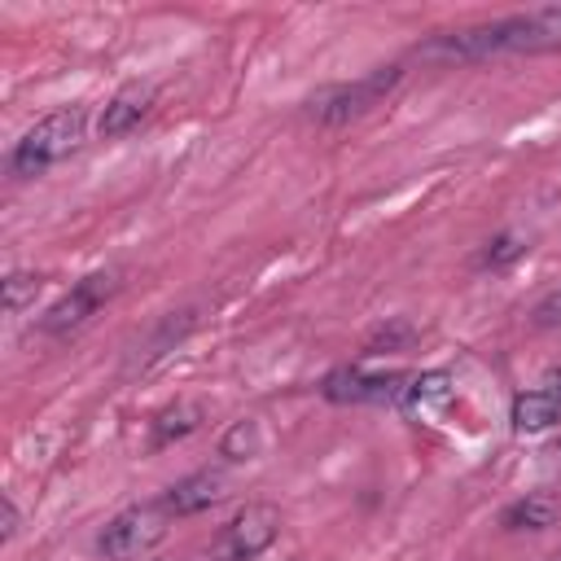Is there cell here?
Wrapping results in <instances>:
<instances>
[{"label":"cell","instance_id":"7402d4cb","mask_svg":"<svg viewBox=\"0 0 561 561\" xmlns=\"http://www.w3.org/2000/svg\"><path fill=\"white\" fill-rule=\"evenodd\" d=\"M548 561H561V552H557V557H548Z\"/></svg>","mask_w":561,"mask_h":561},{"label":"cell","instance_id":"9c48e42d","mask_svg":"<svg viewBox=\"0 0 561 561\" xmlns=\"http://www.w3.org/2000/svg\"><path fill=\"white\" fill-rule=\"evenodd\" d=\"M149 105H153V83H127V88H118L110 101H105V110H101V118H96V131H101V140H114V136H127L145 114H149Z\"/></svg>","mask_w":561,"mask_h":561},{"label":"cell","instance_id":"ac0fdd59","mask_svg":"<svg viewBox=\"0 0 561 561\" xmlns=\"http://www.w3.org/2000/svg\"><path fill=\"white\" fill-rule=\"evenodd\" d=\"M530 324H535V329H561V289H552V294H543V298L535 302Z\"/></svg>","mask_w":561,"mask_h":561},{"label":"cell","instance_id":"8992f818","mask_svg":"<svg viewBox=\"0 0 561 561\" xmlns=\"http://www.w3.org/2000/svg\"><path fill=\"white\" fill-rule=\"evenodd\" d=\"M276 535H280V513L272 504L254 500V504L237 508L232 522L219 530L215 561H254V557H263L276 543Z\"/></svg>","mask_w":561,"mask_h":561},{"label":"cell","instance_id":"44dd1931","mask_svg":"<svg viewBox=\"0 0 561 561\" xmlns=\"http://www.w3.org/2000/svg\"><path fill=\"white\" fill-rule=\"evenodd\" d=\"M158 561H175V557H158Z\"/></svg>","mask_w":561,"mask_h":561},{"label":"cell","instance_id":"ba28073f","mask_svg":"<svg viewBox=\"0 0 561 561\" xmlns=\"http://www.w3.org/2000/svg\"><path fill=\"white\" fill-rule=\"evenodd\" d=\"M224 495H228V473L224 469H197V473H188L162 491V508L171 517H193V513H206L210 504H219Z\"/></svg>","mask_w":561,"mask_h":561},{"label":"cell","instance_id":"6da1fadb","mask_svg":"<svg viewBox=\"0 0 561 561\" xmlns=\"http://www.w3.org/2000/svg\"><path fill=\"white\" fill-rule=\"evenodd\" d=\"M548 48H561V4L500 18V22H482V26H465V31H443L434 39H425L416 48V57H425V61H482V57H500V53H548Z\"/></svg>","mask_w":561,"mask_h":561},{"label":"cell","instance_id":"d6986e66","mask_svg":"<svg viewBox=\"0 0 561 561\" xmlns=\"http://www.w3.org/2000/svg\"><path fill=\"white\" fill-rule=\"evenodd\" d=\"M18 535V504L13 495H0V539H13Z\"/></svg>","mask_w":561,"mask_h":561},{"label":"cell","instance_id":"7a4b0ae2","mask_svg":"<svg viewBox=\"0 0 561 561\" xmlns=\"http://www.w3.org/2000/svg\"><path fill=\"white\" fill-rule=\"evenodd\" d=\"M83 123H88L83 105H66V110L39 118V123L13 145V153H9V171H13L18 180L44 175L48 167H57V162L83 140Z\"/></svg>","mask_w":561,"mask_h":561},{"label":"cell","instance_id":"30bf717a","mask_svg":"<svg viewBox=\"0 0 561 561\" xmlns=\"http://www.w3.org/2000/svg\"><path fill=\"white\" fill-rule=\"evenodd\" d=\"M451 394H456V377H451L447 368H430V373H416V377L403 381V390H399V408H403L408 416H425V412L447 408Z\"/></svg>","mask_w":561,"mask_h":561},{"label":"cell","instance_id":"e0dca14e","mask_svg":"<svg viewBox=\"0 0 561 561\" xmlns=\"http://www.w3.org/2000/svg\"><path fill=\"white\" fill-rule=\"evenodd\" d=\"M39 285H44V276H35V272H9L4 276V307H9V316H18L26 302H35Z\"/></svg>","mask_w":561,"mask_h":561},{"label":"cell","instance_id":"277c9868","mask_svg":"<svg viewBox=\"0 0 561 561\" xmlns=\"http://www.w3.org/2000/svg\"><path fill=\"white\" fill-rule=\"evenodd\" d=\"M167 522H171V513L162 508V500L158 504H131V508H123L118 517L105 522L96 548H101L105 561H136L140 552H149L153 543H162Z\"/></svg>","mask_w":561,"mask_h":561},{"label":"cell","instance_id":"7c38bea8","mask_svg":"<svg viewBox=\"0 0 561 561\" xmlns=\"http://www.w3.org/2000/svg\"><path fill=\"white\" fill-rule=\"evenodd\" d=\"M557 517H561V500L548 491H530L500 513V526L504 530H548V526H557Z\"/></svg>","mask_w":561,"mask_h":561},{"label":"cell","instance_id":"8fae6325","mask_svg":"<svg viewBox=\"0 0 561 561\" xmlns=\"http://www.w3.org/2000/svg\"><path fill=\"white\" fill-rule=\"evenodd\" d=\"M202 421H206V412H202L197 399H175V403H167V408L149 421V447H153V451H158V447H171V443L188 438Z\"/></svg>","mask_w":561,"mask_h":561},{"label":"cell","instance_id":"9a60e30c","mask_svg":"<svg viewBox=\"0 0 561 561\" xmlns=\"http://www.w3.org/2000/svg\"><path fill=\"white\" fill-rule=\"evenodd\" d=\"M259 447H263V430H259V421L254 416H241V421H232L228 430H224V438H219V456L224 460H254L259 456Z\"/></svg>","mask_w":561,"mask_h":561},{"label":"cell","instance_id":"2e32d148","mask_svg":"<svg viewBox=\"0 0 561 561\" xmlns=\"http://www.w3.org/2000/svg\"><path fill=\"white\" fill-rule=\"evenodd\" d=\"M416 342V324L412 320H403V316H394V320H386V324H377L368 337H364V355H386V351H403V346H412Z\"/></svg>","mask_w":561,"mask_h":561},{"label":"cell","instance_id":"52a82bcc","mask_svg":"<svg viewBox=\"0 0 561 561\" xmlns=\"http://www.w3.org/2000/svg\"><path fill=\"white\" fill-rule=\"evenodd\" d=\"M403 381H408L403 373H364L359 364H346L324 377L320 394L333 403H386V399H399Z\"/></svg>","mask_w":561,"mask_h":561},{"label":"cell","instance_id":"ffe728a7","mask_svg":"<svg viewBox=\"0 0 561 561\" xmlns=\"http://www.w3.org/2000/svg\"><path fill=\"white\" fill-rule=\"evenodd\" d=\"M543 390H548V394H552V399L561 403V368H552V373L543 377Z\"/></svg>","mask_w":561,"mask_h":561},{"label":"cell","instance_id":"5bb4252c","mask_svg":"<svg viewBox=\"0 0 561 561\" xmlns=\"http://www.w3.org/2000/svg\"><path fill=\"white\" fill-rule=\"evenodd\" d=\"M526 250H530V237H526V232H500V237H491V241L473 254V272H504V267H513Z\"/></svg>","mask_w":561,"mask_h":561},{"label":"cell","instance_id":"4fadbf2b","mask_svg":"<svg viewBox=\"0 0 561 561\" xmlns=\"http://www.w3.org/2000/svg\"><path fill=\"white\" fill-rule=\"evenodd\" d=\"M508 421H513V430H517V434H539V430H548V425H557V421H561V403H557L543 386H535V390L513 394Z\"/></svg>","mask_w":561,"mask_h":561},{"label":"cell","instance_id":"3957f363","mask_svg":"<svg viewBox=\"0 0 561 561\" xmlns=\"http://www.w3.org/2000/svg\"><path fill=\"white\" fill-rule=\"evenodd\" d=\"M403 79V66H377L373 75L355 79V83H337V88H324L307 101V118L324 123V127H337V123H351L359 114H368L394 83Z\"/></svg>","mask_w":561,"mask_h":561},{"label":"cell","instance_id":"5b68a950","mask_svg":"<svg viewBox=\"0 0 561 561\" xmlns=\"http://www.w3.org/2000/svg\"><path fill=\"white\" fill-rule=\"evenodd\" d=\"M114 294H118V272H114V267H110V272H92V276H83L75 289H66V294L39 316V333H48V337H66V333H75V329L88 324Z\"/></svg>","mask_w":561,"mask_h":561}]
</instances>
